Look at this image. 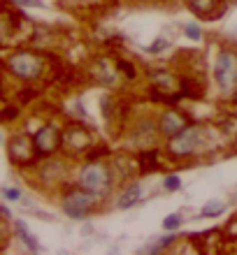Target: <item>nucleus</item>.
<instances>
[{"mask_svg": "<svg viewBox=\"0 0 237 255\" xmlns=\"http://www.w3.org/2000/svg\"><path fill=\"white\" fill-rule=\"evenodd\" d=\"M214 77H217V84L224 93H231L233 88L237 86V58L231 51H221L219 54Z\"/></svg>", "mask_w": 237, "mask_h": 255, "instance_id": "obj_1", "label": "nucleus"}, {"mask_svg": "<svg viewBox=\"0 0 237 255\" xmlns=\"http://www.w3.org/2000/svg\"><path fill=\"white\" fill-rule=\"evenodd\" d=\"M79 183H81V188L88 190V193L102 195L105 190H107V183H109L107 169L102 167L100 162L86 165V167L81 169V174H79Z\"/></svg>", "mask_w": 237, "mask_h": 255, "instance_id": "obj_2", "label": "nucleus"}, {"mask_svg": "<svg viewBox=\"0 0 237 255\" xmlns=\"http://www.w3.org/2000/svg\"><path fill=\"white\" fill-rule=\"evenodd\" d=\"M203 128H184L182 132L175 134V139L170 141V151L177 155H189L200 148L203 144Z\"/></svg>", "mask_w": 237, "mask_h": 255, "instance_id": "obj_3", "label": "nucleus"}, {"mask_svg": "<svg viewBox=\"0 0 237 255\" xmlns=\"http://www.w3.org/2000/svg\"><path fill=\"white\" fill-rule=\"evenodd\" d=\"M7 67L14 77L19 79H35L37 74L42 72V63L37 56L33 54H14L9 61H7Z\"/></svg>", "mask_w": 237, "mask_h": 255, "instance_id": "obj_4", "label": "nucleus"}, {"mask_svg": "<svg viewBox=\"0 0 237 255\" xmlns=\"http://www.w3.org/2000/svg\"><path fill=\"white\" fill-rule=\"evenodd\" d=\"M93 193H70L65 200H63V211L70 216V218H81V216H86L91 209H93L95 200Z\"/></svg>", "mask_w": 237, "mask_h": 255, "instance_id": "obj_5", "label": "nucleus"}, {"mask_svg": "<svg viewBox=\"0 0 237 255\" xmlns=\"http://www.w3.org/2000/svg\"><path fill=\"white\" fill-rule=\"evenodd\" d=\"M56 144H58V132H56L54 126H44L40 132L35 134V146H37V151H42V153L54 151Z\"/></svg>", "mask_w": 237, "mask_h": 255, "instance_id": "obj_6", "label": "nucleus"}, {"mask_svg": "<svg viewBox=\"0 0 237 255\" xmlns=\"http://www.w3.org/2000/svg\"><path fill=\"white\" fill-rule=\"evenodd\" d=\"M184 128H186V123H184V119L177 112H165V114L161 116V132L163 134H177L182 132Z\"/></svg>", "mask_w": 237, "mask_h": 255, "instance_id": "obj_7", "label": "nucleus"}, {"mask_svg": "<svg viewBox=\"0 0 237 255\" xmlns=\"http://www.w3.org/2000/svg\"><path fill=\"white\" fill-rule=\"evenodd\" d=\"M140 193H142L140 183H133L130 188H126V193H123L121 200H119V209H128V207H133V204H137V200H140Z\"/></svg>", "mask_w": 237, "mask_h": 255, "instance_id": "obj_8", "label": "nucleus"}, {"mask_svg": "<svg viewBox=\"0 0 237 255\" xmlns=\"http://www.w3.org/2000/svg\"><path fill=\"white\" fill-rule=\"evenodd\" d=\"M16 232H19L21 242L28 246V251H33V253H37V251H40V244L33 239V235H30V232L26 230V225H23V223H16Z\"/></svg>", "mask_w": 237, "mask_h": 255, "instance_id": "obj_9", "label": "nucleus"}, {"mask_svg": "<svg viewBox=\"0 0 237 255\" xmlns=\"http://www.w3.org/2000/svg\"><path fill=\"white\" fill-rule=\"evenodd\" d=\"M226 211V202H221V200H212V202H207L203 207V218H212V216H219V214H224Z\"/></svg>", "mask_w": 237, "mask_h": 255, "instance_id": "obj_10", "label": "nucleus"}, {"mask_svg": "<svg viewBox=\"0 0 237 255\" xmlns=\"http://www.w3.org/2000/svg\"><path fill=\"white\" fill-rule=\"evenodd\" d=\"M163 188L168 190V193H172V190H179V188H182V179H179L177 174L165 176V181H163Z\"/></svg>", "mask_w": 237, "mask_h": 255, "instance_id": "obj_11", "label": "nucleus"}, {"mask_svg": "<svg viewBox=\"0 0 237 255\" xmlns=\"http://www.w3.org/2000/svg\"><path fill=\"white\" fill-rule=\"evenodd\" d=\"M184 33H186V37H191L193 42H198L203 37V30H200L198 23H186V26H184Z\"/></svg>", "mask_w": 237, "mask_h": 255, "instance_id": "obj_12", "label": "nucleus"}, {"mask_svg": "<svg viewBox=\"0 0 237 255\" xmlns=\"http://www.w3.org/2000/svg\"><path fill=\"white\" fill-rule=\"evenodd\" d=\"M191 7L198 12H210L214 9V0H191Z\"/></svg>", "mask_w": 237, "mask_h": 255, "instance_id": "obj_13", "label": "nucleus"}, {"mask_svg": "<svg viewBox=\"0 0 237 255\" xmlns=\"http://www.w3.org/2000/svg\"><path fill=\"white\" fill-rule=\"evenodd\" d=\"M179 225H182V218H179V216H177V214L168 216V218L163 221V228H165V230H170V232H172V230H177V228H179Z\"/></svg>", "mask_w": 237, "mask_h": 255, "instance_id": "obj_14", "label": "nucleus"}, {"mask_svg": "<svg viewBox=\"0 0 237 255\" xmlns=\"http://www.w3.org/2000/svg\"><path fill=\"white\" fill-rule=\"evenodd\" d=\"M2 195H5L9 202H19L21 190H19V188H9V186H5V188H2Z\"/></svg>", "mask_w": 237, "mask_h": 255, "instance_id": "obj_15", "label": "nucleus"}, {"mask_svg": "<svg viewBox=\"0 0 237 255\" xmlns=\"http://www.w3.org/2000/svg\"><path fill=\"white\" fill-rule=\"evenodd\" d=\"M172 242H175V237H163L161 242H158V244H154V246H151L149 251H158V249H165V246H170V244H172Z\"/></svg>", "mask_w": 237, "mask_h": 255, "instance_id": "obj_16", "label": "nucleus"}, {"mask_svg": "<svg viewBox=\"0 0 237 255\" xmlns=\"http://www.w3.org/2000/svg\"><path fill=\"white\" fill-rule=\"evenodd\" d=\"M161 49H168V42H165V40H156V42H154V44L149 47V51H151V54H158Z\"/></svg>", "mask_w": 237, "mask_h": 255, "instance_id": "obj_17", "label": "nucleus"}, {"mask_svg": "<svg viewBox=\"0 0 237 255\" xmlns=\"http://www.w3.org/2000/svg\"><path fill=\"white\" fill-rule=\"evenodd\" d=\"M14 2H19V5H30V7H42V2H37V0H14Z\"/></svg>", "mask_w": 237, "mask_h": 255, "instance_id": "obj_18", "label": "nucleus"}]
</instances>
